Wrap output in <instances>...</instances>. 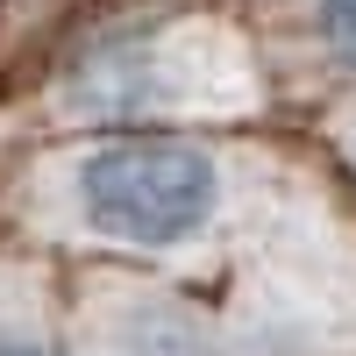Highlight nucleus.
<instances>
[{
    "mask_svg": "<svg viewBox=\"0 0 356 356\" xmlns=\"http://www.w3.org/2000/svg\"><path fill=\"white\" fill-rule=\"evenodd\" d=\"M228 164L193 136H100L50 157L36 228L114 257H193L228 221Z\"/></svg>",
    "mask_w": 356,
    "mask_h": 356,
    "instance_id": "obj_1",
    "label": "nucleus"
},
{
    "mask_svg": "<svg viewBox=\"0 0 356 356\" xmlns=\"http://www.w3.org/2000/svg\"><path fill=\"white\" fill-rule=\"evenodd\" d=\"M86 356H214V335L171 292H114L86 321Z\"/></svg>",
    "mask_w": 356,
    "mask_h": 356,
    "instance_id": "obj_2",
    "label": "nucleus"
},
{
    "mask_svg": "<svg viewBox=\"0 0 356 356\" xmlns=\"http://www.w3.org/2000/svg\"><path fill=\"white\" fill-rule=\"evenodd\" d=\"M0 356H65L50 321H43V307L15 285H0Z\"/></svg>",
    "mask_w": 356,
    "mask_h": 356,
    "instance_id": "obj_3",
    "label": "nucleus"
},
{
    "mask_svg": "<svg viewBox=\"0 0 356 356\" xmlns=\"http://www.w3.org/2000/svg\"><path fill=\"white\" fill-rule=\"evenodd\" d=\"M314 36L328 50V65L356 79V0H314Z\"/></svg>",
    "mask_w": 356,
    "mask_h": 356,
    "instance_id": "obj_4",
    "label": "nucleus"
},
{
    "mask_svg": "<svg viewBox=\"0 0 356 356\" xmlns=\"http://www.w3.org/2000/svg\"><path fill=\"white\" fill-rule=\"evenodd\" d=\"M349 157H356V122H349Z\"/></svg>",
    "mask_w": 356,
    "mask_h": 356,
    "instance_id": "obj_5",
    "label": "nucleus"
}]
</instances>
